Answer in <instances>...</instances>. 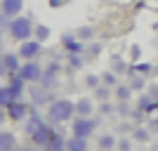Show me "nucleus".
<instances>
[{
    "mask_svg": "<svg viewBox=\"0 0 158 151\" xmlns=\"http://www.w3.org/2000/svg\"><path fill=\"white\" fill-rule=\"evenodd\" d=\"M71 118H76V106H73L71 99H54L45 111V120L50 125L69 123Z\"/></svg>",
    "mask_w": 158,
    "mask_h": 151,
    "instance_id": "1",
    "label": "nucleus"
},
{
    "mask_svg": "<svg viewBox=\"0 0 158 151\" xmlns=\"http://www.w3.org/2000/svg\"><path fill=\"white\" fill-rule=\"evenodd\" d=\"M33 26L35 24L28 17H14V19H10V36L17 43H26L33 38Z\"/></svg>",
    "mask_w": 158,
    "mask_h": 151,
    "instance_id": "2",
    "label": "nucleus"
},
{
    "mask_svg": "<svg viewBox=\"0 0 158 151\" xmlns=\"http://www.w3.org/2000/svg\"><path fill=\"white\" fill-rule=\"evenodd\" d=\"M17 76H19L24 83H33V85H38L40 78H43V66L38 64V61H21L19 71H17Z\"/></svg>",
    "mask_w": 158,
    "mask_h": 151,
    "instance_id": "3",
    "label": "nucleus"
},
{
    "mask_svg": "<svg viewBox=\"0 0 158 151\" xmlns=\"http://www.w3.org/2000/svg\"><path fill=\"white\" fill-rule=\"evenodd\" d=\"M97 130V120L94 118H73V123H71V137H80V139H90L92 137V132Z\"/></svg>",
    "mask_w": 158,
    "mask_h": 151,
    "instance_id": "4",
    "label": "nucleus"
},
{
    "mask_svg": "<svg viewBox=\"0 0 158 151\" xmlns=\"http://www.w3.org/2000/svg\"><path fill=\"white\" fill-rule=\"evenodd\" d=\"M21 61H38V57L43 54V45L38 40H26V43H19V50H17Z\"/></svg>",
    "mask_w": 158,
    "mask_h": 151,
    "instance_id": "5",
    "label": "nucleus"
},
{
    "mask_svg": "<svg viewBox=\"0 0 158 151\" xmlns=\"http://www.w3.org/2000/svg\"><path fill=\"white\" fill-rule=\"evenodd\" d=\"M61 73V64L59 61H52V64L47 66V69H43V78H40L38 85L43 87V90H52L54 85H57V78H59Z\"/></svg>",
    "mask_w": 158,
    "mask_h": 151,
    "instance_id": "6",
    "label": "nucleus"
},
{
    "mask_svg": "<svg viewBox=\"0 0 158 151\" xmlns=\"http://www.w3.org/2000/svg\"><path fill=\"white\" fill-rule=\"evenodd\" d=\"M19 66H21V59H19V54L17 52H2L0 54V71L2 73H17L19 71Z\"/></svg>",
    "mask_w": 158,
    "mask_h": 151,
    "instance_id": "7",
    "label": "nucleus"
},
{
    "mask_svg": "<svg viewBox=\"0 0 158 151\" xmlns=\"http://www.w3.org/2000/svg\"><path fill=\"white\" fill-rule=\"evenodd\" d=\"M5 111H7V118H10V120H14V123H21V120H26V118H28V111H31V109H28L26 102H21V99H19V102L10 104Z\"/></svg>",
    "mask_w": 158,
    "mask_h": 151,
    "instance_id": "8",
    "label": "nucleus"
},
{
    "mask_svg": "<svg viewBox=\"0 0 158 151\" xmlns=\"http://www.w3.org/2000/svg\"><path fill=\"white\" fill-rule=\"evenodd\" d=\"M24 10V0H0V12L5 19H14L19 17Z\"/></svg>",
    "mask_w": 158,
    "mask_h": 151,
    "instance_id": "9",
    "label": "nucleus"
},
{
    "mask_svg": "<svg viewBox=\"0 0 158 151\" xmlns=\"http://www.w3.org/2000/svg\"><path fill=\"white\" fill-rule=\"evenodd\" d=\"M52 135H54L52 125L45 123V125H40V128L33 132V135H28V137H31V142H33L35 146H47V142L52 139Z\"/></svg>",
    "mask_w": 158,
    "mask_h": 151,
    "instance_id": "10",
    "label": "nucleus"
},
{
    "mask_svg": "<svg viewBox=\"0 0 158 151\" xmlns=\"http://www.w3.org/2000/svg\"><path fill=\"white\" fill-rule=\"evenodd\" d=\"M73 106H76V116L78 118H90L94 113V102L90 97H80L73 102Z\"/></svg>",
    "mask_w": 158,
    "mask_h": 151,
    "instance_id": "11",
    "label": "nucleus"
},
{
    "mask_svg": "<svg viewBox=\"0 0 158 151\" xmlns=\"http://www.w3.org/2000/svg\"><path fill=\"white\" fill-rule=\"evenodd\" d=\"M61 47H64L69 54H80L83 52V43L76 38V33H64V36H61Z\"/></svg>",
    "mask_w": 158,
    "mask_h": 151,
    "instance_id": "12",
    "label": "nucleus"
},
{
    "mask_svg": "<svg viewBox=\"0 0 158 151\" xmlns=\"http://www.w3.org/2000/svg\"><path fill=\"white\" fill-rule=\"evenodd\" d=\"M137 111L146 113V116H153V113H158V102H153L149 94H142L137 99Z\"/></svg>",
    "mask_w": 158,
    "mask_h": 151,
    "instance_id": "13",
    "label": "nucleus"
},
{
    "mask_svg": "<svg viewBox=\"0 0 158 151\" xmlns=\"http://www.w3.org/2000/svg\"><path fill=\"white\" fill-rule=\"evenodd\" d=\"M19 99H21V94H17L10 85H2V87H0V106H2V109H7L10 104L19 102Z\"/></svg>",
    "mask_w": 158,
    "mask_h": 151,
    "instance_id": "14",
    "label": "nucleus"
},
{
    "mask_svg": "<svg viewBox=\"0 0 158 151\" xmlns=\"http://www.w3.org/2000/svg\"><path fill=\"white\" fill-rule=\"evenodd\" d=\"M17 149V135L2 130L0 132V151H14Z\"/></svg>",
    "mask_w": 158,
    "mask_h": 151,
    "instance_id": "15",
    "label": "nucleus"
},
{
    "mask_svg": "<svg viewBox=\"0 0 158 151\" xmlns=\"http://www.w3.org/2000/svg\"><path fill=\"white\" fill-rule=\"evenodd\" d=\"M151 71H153V66L149 64V61H139V64L127 66V76H142V78H146Z\"/></svg>",
    "mask_w": 158,
    "mask_h": 151,
    "instance_id": "16",
    "label": "nucleus"
},
{
    "mask_svg": "<svg viewBox=\"0 0 158 151\" xmlns=\"http://www.w3.org/2000/svg\"><path fill=\"white\" fill-rule=\"evenodd\" d=\"M45 151H66V137L61 135V132L54 130V135H52V139L47 142Z\"/></svg>",
    "mask_w": 158,
    "mask_h": 151,
    "instance_id": "17",
    "label": "nucleus"
},
{
    "mask_svg": "<svg viewBox=\"0 0 158 151\" xmlns=\"http://www.w3.org/2000/svg\"><path fill=\"white\" fill-rule=\"evenodd\" d=\"M50 36H52V28L50 26H45V24H35V26H33V40H38L40 45L47 43Z\"/></svg>",
    "mask_w": 158,
    "mask_h": 151,
    "instance_id": "18",
    "label": "nucleus"
},
{
    "mask_svg": "<svg viewBox=\"0 0 158 151\" xmlns=\"http://www.w3.org/2000/svg\"><path fill=\"white\" fill-rule=\"evenodd\" d=\"M31 99H33V104H35V106H40V104H47V106H50L54 102V97H50V90H43V87L35 90V92L31 90Z\"/></svg>",
    "mask_w": 158,
    "mask_h": 151,
    "instance_id": "19",
    "label": "nucleus"
},
{
    "mask_svg": "<svg viewBox=\"0 0 158 151\" xmlns=\"http://www.w3.org/2000/svg\"><path fill=\"white\" fill-rule=\"evenodd\" d=\"M90 149V142L80 137H69L66 139V151H87Z\"/></svg>",
    "mask_w": 158,
    "mask_h": 151,
    "instance_id": "20",
    "label": "nucleus"
},
{
    "mask_svg": "<svg viewBox=\"0 0 158 151\" xmlns=\"http://www.w3.org/2000/svg\"><path fill=\"white\" fill-rule=\"evenodd\" d=\"M116 144H118V139H116V135H111V132H106V135L99 137V149L102 151H113Z\"/></svg>",
    "mask_w": 158,
    "mask_h": 151,
    "instance_id": "21",
    "label": "nucleus"
},
{
    "mask_svg": "<svg viewBox=\"0 0 158 151\" xmlns=\"http://www.w3.org/2000/svg\"><path fill=\"white\" fill-rule=\"evenodd\" d=\"M113 94H116V99H118L120 104H127V102L132 99V90L127 85H116L113 87Z\"/></svg>",
    "mask_w": 158,
    "mask_h": 151,
    "instance_id": "22",
    "label": "nucleus"
},
{
    "mask_svg": "<svg viewBox=\"0 0 158 151\" xmlns=\"http://www.w3.org/2000/svg\"><path fill=\"white\" fill-rule=\"evenodd\" d=\"M99 80H102V85L104 87H116L118 85V73H113V71H109V69H106L104 73H99Z\"/></svg>",
    "mask_w": 158,
    "mask_h": 151,
    "instance_id": "23",
    "label": "nucleus"
},
{
    "mask_svg": "<svg viewBox=\"0 0 158 151\" xmlns=\"http://www.w3.org/2000/svg\"><path fill=\"white\" fill-rule=\"evenodd\" d=\"M76 38L80 40V43H83V40H85V43H92L94 40V28L92 26H80V28H76Z\"/></svg>",
    "mask_w": 158,
    "mask_h": 151,
    "instance_id": "24",
    "label": "nucleus"
},
{
    "mask_svg": "<svg viewBox=\"0 0 158 151\" xmlns=\"http://www.w3.org/2000/svg\"><path fill=\"white\" fill-rule=\"evenodd\" d=\"M66 64H69L71 71H78V69L85 66V57H83V54H69V57H66Z\"/></svg>",
    "mask_w": 158,
    "mask_h": 151,
    "instance_id": "25",
    "label": "nucleus"
},
{
    "mask_svg": "<svg viewBox=\"0 0 158 151\" xmlns=\"http://www.w3.org/2000/svg\"><path fill=\"white\" fill-rule=\"evenodd\" d=\"M7 78H10V83H7V85L12 87V90L17 92V94H24V90H26V83H24V80H21L19 76H17V73H12V76H7Z\"/></svg>",
    "mask_w": 158,
    "mask_h": 151,
    "instance_id": "26",
    "label": "nucleus"
},
{
    "mask_svg": "<svg viewBox=\"0 0 158 151\" xmlns=\"http://www.w3.org/2000/svg\"><path fill=\"white\" fill-rule=\"evenodd\" d=\"M132 139H135V142H149V139H151V132H149V128H135Z\"/></svg>",
    "mask_w": 158,
    "mask_h": 151,
    "instance_id": "27",
    "label": "nucleus"
},
{
    "mask_svg": "<svg viewBox=\"0 0 158 151\" xmlns=\"http://www.w3.org/2000/svg\"><path fill=\"white\" fill-rule=\"evenodd\" d=\"M113 94L111 87H104V85H99L97 90H94V99H99V102H109V97Z\"/></svg>",
    "mask_w": 158,
    "mask_h": 151,
    "instance_id": "28",
    "label": "nucleus"
},
{
    "mask_svg": "<svg viewBox=\"0 0 158 151\" xmlns=\"http://www.w3.org/2000/svg\"><path fill=\"white\" fill-rule=\"evenodd\" d=\"M127 78H130L127 87H130L132 92H135V90H142V87H146V83H144V78H142V76H127Z\"/></svg>",
    "mask_w": 158,
    "mask_h": 151,
    "instance_id": "29",
    "label": "nucleus"
},
{
    "mask_svg": "<svg viewBox=\"0 0 158 151\" xmlns=\"http://www.w3.org/2000/svg\"><path fill=\"white\" fill-rule=\"evenodd\" d=\"M111 66H113V69H109V71H113V73H116V71H127V64L120 59L118 54H116V57L111 59Z\"/></svg>",
    "mask_w": 158,
    "mask_h": 151,
    "instance_id": "30",
    "label": "nucleus"
},
{
    "mask_svg": "<svg viewBox=\"0 0 158 151\" xmlns=\"http://www.w3.org/2000/svg\"><path fill=\"white\" fill-rule=\"evenodd\" d=\"M85 85L90 87V90H97V87L102 85V80H99L97 73H90V76H85Z\"/></svg>",
    "mask_w": 158,
    "mask_h": 151,
    "instance_id": "31",
    "label": "nucleus"
},
{
    "mask_svg": "<svg viewBox=\"0 0 158 151\" xmlns=\"http://www.w3.org/2000/svg\"><path fill=\"white\" fill-rule=\"evenodd\" d=\"M102 50H104V47H102V43H90V45H87V57H97V54H102Z\"/></svg>",
    "mask_w": 158,
    "mask_h": 151,
    "instance_id": "32",
    "label": "nucleus"
},
{
    "mask_svg": "<svg viewBox=\"0 0 158 151\" xmlns=\"http://www.w3.org/2000/svg\"><path fill=\"white\" fill-rule=\"evenodd\" d=\"M116 149H118V151H132V142H130L127 137H123V139H118Z\"/></svg>",
    "mask_w": 158,
    "mask_h": 151,
    "instance_id": "33",
    "label": "nucleus"
},
{
    "mask_svg": "<svg viewBox=\"0 0 158 151\" xmlns=\"http://www.w3.org/2000/svg\"><path fill=\"white\" fill-rule=\"evenodd\" d=\"M139 57H142V47H139V45H132V47H130V61H135V64H137Z\"/></svg>",
    "mask_w": 158,
    "mask_h": 151,
    "instance_id": "34",
    "label": "nucleus"
},
{
    "mask_svg": "<svg viewBox=\"0 0 158 151\" xmlns=\"http://www.w3.org/2000/svg\"><path fill=\"white\" fill-rule=\"evenodd\" d=\"M146 94L153 99V102H158V83H153V85H149L146 87Z\"/></svg>",
    "mask_w": 158,
    "mask_h": 151,
    "instance_id": "35",
    "label": "nucleus"
},
{
    "mask_svg": "<svg viewBox=\"0 0 158 151\" xmlns=\"http://www.w3.org/2000/svg\"><path fill=\"white\" fill-rule=\"evenodd\" d=\"M69 0H47V5L52 7V10H57V7H64Z\"/></svg>",
    "mask_w": 158,
    "mask_h": 151,
    "instance_id": "36",
    "label": "nucleus"
},
{
    "mask_svg": "<svg viewBox=\"0 0 158 151\" xmlns=\"http://www.w3.org/2000/svg\"><path fill=\"white\" fill-rule=\"evenodd\" d=\"M149 132H158V118L151 120V125H149Z\"/></svg>",
    "mask_w": 158,
    "mask_h": 151,
    "instance_id": "37",
    "label": "nucleus"
},
{
    "mask_svg": "<svg viewBox=\"0 0 158 151\" xmlns=\"http://www.w3.org/2000/svg\"><path fill=\"white\" fill-rule=\"evenodd\" d=\"M7 118V111H5V109H2V106H0V123H2V120H5Z\"/></svg>",
    "mask_w": 158,
    "mask_h": 151,
    "instance_id": "38",
    "label": "nucleus"
},
{
    "mask_svg": "<svg viewBox=\"0 0 158 151\" xmlns=\"http://www.w3.org/2000/svg\"><path fill=\"white\" fill-rule=\"evenodd\" d=\"M102 111H104V113H111V104H106V102H104V106H102Z\"/></svg>",
    "mask_w": 158,
    "mask_h": 151,
    "instance_id": "39",
    "label": "nucleus"
},
{
    "mask_svg": "<svg viewBox=\"0 0 158 151\" xmlns=\"http://www.w3.org/2000/svg\"><path fill=\"white\" fill-rule=\"evenodd\" d=\"M14 151H33V149H31V146H17Z\"/></svg>",
    "mask_w": 158,
    "mask_h": 151,
    "instance_id": "40",
    "label": "nucleus"
},
{
    "mask_svg": "<svg viewBox=\"0 0 158 151\" xmlns=\"http://www.w3.org/2000/svg\"><path fill=\"white\" fill-rule=\"evenodd\" d=\"M0 54H2V47H0Z\"/></svg>",
    "mask_w": 158,
    "mask_h": 151,
    "instance_id": "41",
    "label": "nucleus"
}]
</instances>
